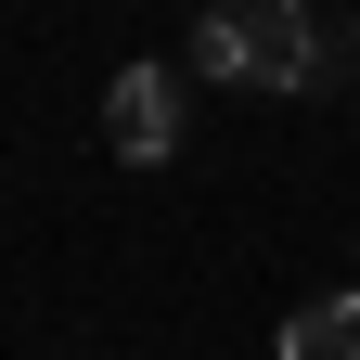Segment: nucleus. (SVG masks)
Masks as SVG:
<instances>
[{"label": "nucleus", "instance_id": "20e7f679", "mask_svg": "<svg viewBox=\"0 0 360 360\" xmlns=\"http://www.w3.org/2000/svg\"><path fill=\"white\" fill-rule=\"evenodd\" d=\"M283 360H360V296H322L283 322Z\"/></svg>", "mask_w": 360, "mask_h": 360}, {"label": "nucleus", "instance_id": "f257e3e1", "mask_svg": "<svg viewBox=\"0 0 360 360\" xmlns=\"http://www.w3.org/2000/svg\"><path fill=\"white\" fill-rule=\"evenodd\" d=\"M103 142H116L129 167H167V155H180V65H116V90H103Z\"/></svg>", "mask_w": 360, "mask_h": 360}, {"label": "nucleus", "instance_id": "7ed1b4c3", "mask_svg": "<svg viewBox=\"0 0 360 360\" xmlns=\"http://www.w3.org/2000/svg\"><path fill=\"white\" fill-rule=\"evenodd\" d=\"M309 90H360V13L309 0Z\"/></svg>", "mask_w": 360, "mask_h": 360}, {"label": "nucleus", "instance_id": "39448f33", "mask_svg": "<svg viewBox=\"0 0 360 360\" xmlns=\"http://www.w3.org/2000/svg\"><path fill=\"white\" fill-rule=\"evenodd\" d=\"M193 77H245V13H206L193 26V52H180Z\"/></svg>", "mask_w": 360, "mask_h": 360}, {"label": "nucleus", "instance_id": "f03ea898", "mask_svg": "<svg viewBox=\"0 0 360 360\" xmlns=\"http://www.w3.org/2000/svg\"><path fill=\"white\" fill-rule=\"evenodd\" d=\"M245 90H309V0H245Z\"/></svg>", "mask_w": 360, "mask_h": 360}]
</instances>
